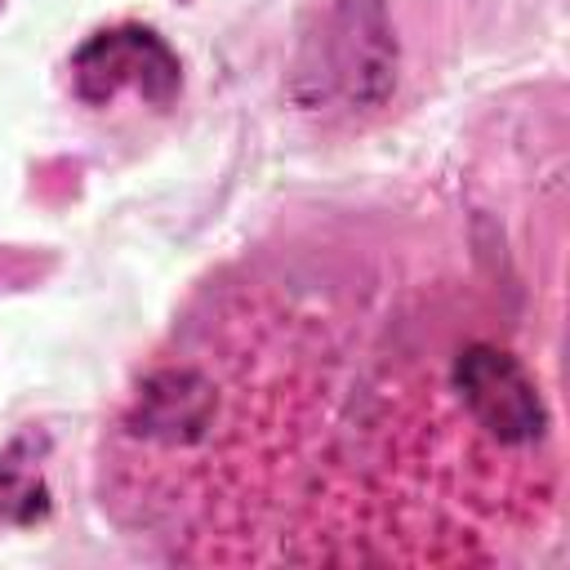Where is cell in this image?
Instances as JSON below:
<instances>
[{
  "label": "cell",
  "mask_w": 570,
  "mask_h": 570,
  "mask_svg": "<svg viewBox=\"0 0 570 570\" xmlns=\"http://www.w3.org/2000/svg\"><path fill=\"white\" fill-rule=\"evenodd\" d=\"M71 89L85 107H111L134 94L147 107H169L183 89V62L151 27L125 22L94 31L71 53Z\"/></svg>",
  "instance_id": "6da1fadb"
},
{
  "label": "cell",
  "mask_w": 570,
  "mask_h": 570,
  "mask_svg": "<svg viewBox=\"0 0 570 570\" xmlns=\"http://www.w3.org/2000/svg\"><path fill=\"white\" fill-rule=\"evenodd\" d=\"M22 450H27V441H18L0 454V521H36L49 508L40 468Z\"/></svg>",
  "instance_id": "7a4b0ae2"
}]
</instances>
